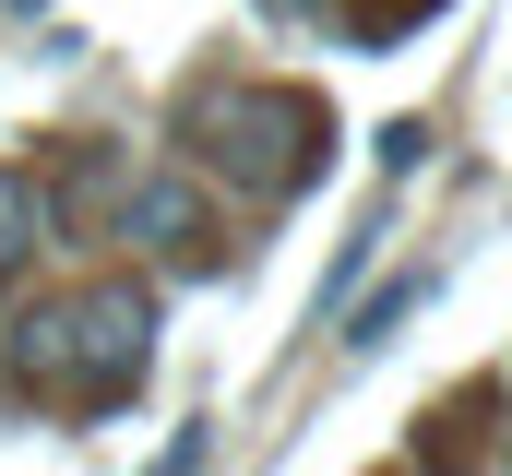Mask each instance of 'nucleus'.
<instances>
[{
    "instance_id": "f257e3e1",
    "label": "nucleus",
    "mask_w": 512,
    "mask_h": 476,
    "mask_svg": "<svg viewBox=\"0 0 512 476\" xmlns=\"http://www.w3.org/2000/svg\"><path fill=\"white\" fill-rule=\"evenodd\" d=\"M143 334H155V310H143L131 286H84V298H60V310H24V322H12V369H24L36 393L108 405L131 369H143Z\"/></svg>"
},
{
    "instance_id": "f03ea898",
    "label": "nucleus",
    "mask_w": 512,
    "mask_h": 476,
    "mask_svg": "<svg viewBox=\"0 0 512 476\" xmlns=\"http://www.w3.org/2000/svg\"><path fill=\"white\" fill-rule=\"evenodd\" d=\"M191 143H203L239 191H298V179L322 167L334 119H322V96H298V84H227V96L191 108Z\"/></svg>"
},
{
    "instance_id": "7ed1b4c3",
    "label": "nucleus",
    "mask_w": 512,
    "mask_h": 476,
    "mask_svg": "<svg viewBox=\"0 0 512 476\" xmlns=\"http://www.w3.org/2000/svg\"><path fill=\"white\" fill-rule=\"evenodd\" d=\"M131 238L167 250V262H191V250H203V191H191V179H143V191H131Z\"/></svg>"
},
{
    "instance_id": "20e7f679",
    "label": "nucleus",
    "mask_w": 512,
    "mask_h": 476,
    "mask_svg": "<svg viewBox=\"0 0 512 476\" xmlns=\"http://www.w3.org/2000/svg\"><path fill=\"white\" fill-rule=\"evenodd\" d=\"M24 250H48V191H36L24 167H0V274H12Z\"/></svg>"
},
{
    "instance_id": "39448f33",
    "label": "nucleus",
    "mask_w": 512,
    "mask_h": 476,
    "mask_svg": "<svg viewBox=\"0 0 512 476\" xmlns=\"http://www.w3.org/2000/svg\"><path fill=\"white\" fill-rule=\"evenodd\" d=\"M417 298H429V274H393L382 298H370V310L346 322V346H382V334H393V322H405V310H417Z\"/></svg>"
},
{
    "instance_id": "423d86ee",
    "label": "nucleus",
    "mask_w": 512,
    "mask_h": 476,
    "mask_svg": "<svg viewBox=\"0 0 512 476\" xmlns=\"http://www.w3.org/2000/svg\"><path fill=\"white\" fill-rule=\"evenodd\" d=\"M393 12H405V0H382V12H370V36H382V24H393ZM417 12H429V0H417Z\"/></svg>"
}]
</instances>
